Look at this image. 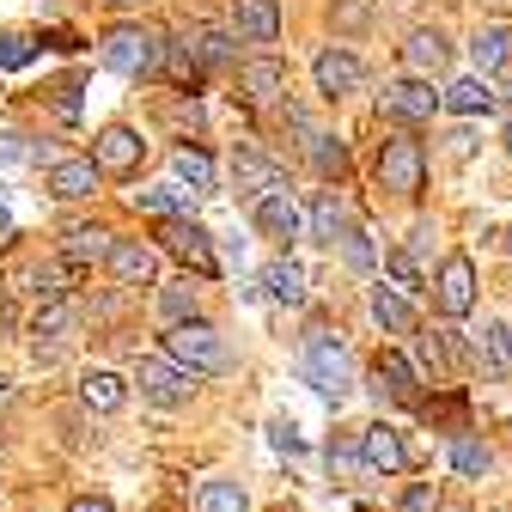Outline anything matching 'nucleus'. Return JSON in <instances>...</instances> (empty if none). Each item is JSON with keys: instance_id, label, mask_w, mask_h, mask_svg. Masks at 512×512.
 <instances>
[{"instance_id": "obj_1", "label": "nucleus", "mask_w": 512, "mask_h": 512, "mask_svg": "<svg viewBox=\"0 0 512 512\" xmlns=\"http://www.w3.org/2000/svg\"><path fill=\"white\" fill-rule=\"evenodd\" d=\"M299 366H305V384H311L324 403H342V397L354 391V360H348L342 336H330V330H311V336H305Z\"/></svg>"}, {"instance_id": "obj_2", "label": "nucleus", "mask_w": 512, "mask_h": 512, "mask_svg": "<svg viewBox=\"0 0 512 512\" xmlns=\"http://www.w3.org/2000/svg\"><path fill=\"white\" fill-rule=\"evenodd\" d=\"M165 354L177 360V366H189L196 378H214V372H226L232 366V348H226V336L214 330V324H171V336H165Z\"/></svg>"}, {"instance_id": "obj_3", "label": "nucleus", "mask_w": 512, "mask_h": 512, "mask_svg": "<svg viewBox=\"0 0 512 512\" xmlns=\"http://www.w3.org/2000/svg\"><path fill=\"white\" fill-rule=\"evenodd\" d=\"M159 55H165V43H159L147 25H116V31L104 37V68H116V74H128V80L153 74Z\"/></svg>"}, {"instance_id": "obj_4", "label": "nucleus", "mask_w": 512, "mask_h": 512, "mask_svg": "<svg viewBox=\"0 0 512 512\" xmlns=\"http://www.w3.org/2000/svg\"><path fill=\"white\" fill-rule=\"evenodd\" d=\"M135 384H141L147 403L177 409V403H189V391H196V372L177 366L171 354H141V360H135Z\"/></svg>"}, {"instance_id": "obj_5", "label": "nucleus", "mask_w": 512, "mask_h": 512, "mask_svg": "<svg viewBox=\"0 0 512 512\" xmlns=\"http://www.w3.org/2000/svg\"><path fill=\"white\" fill-rule=\"evenodd\" d=\"M378 183L391 189V196H421V183H427V153H421V141H409V135L384 141V147H378Z\"/></svg>"}, {"instance_id": "obj_6", "label": "nucleus", "mask_w": 512, "mask_h": 512, "mask_svg": "<svg viewBox=\"0 0 512 512\" xmlns=\"http://www.w3.org/2000/svg\"><path fill=\"white\" fill-rule=\"evenodd\" d=\"M159 244L177 256V263H189L196 275H214V238H208V226H196V220H165L159 226Z\"/></svg>"}, {"instance_id": "obj_7", "label": "nucleus", "mask_w": 512, "mask_h": 512, "mask_svg": "<svg viewBox=\"0 0 512 512\" xmlns=\"http://www.w3.org/2000/svg\"><path fill=\"white\" fill-rule=\"evenodd\" d=\"M433 299H439L445 317H470V305H476V263L470 256H445L439 281H433Z\"/></svg>"}, {"instance_id": "obj_8", "label": "nucleus", "mask_w": 512, "mask_h": 512, "mask_svg": "<svg viewBox=\"0 0 512 512\" xmlns=\"http://www.w3.org/2000/svg\"><path fill=\"white\" fill-rule=\"evenodd\" d=\"M141 153H147V141H141L128 122H110L104 135L92 141V165H98V171H110V177H128V171L141 165Z\"/></svg>"}, {"instance_id": "obj_9", "label": "nucleus", "mask_w": 512, "mask_h": 512, "mask_svg": "<svg viewBox=\"0 0 512 512\" xmlns=\"http://www.w3.org/2000/svg\"><path fill=\"white\" fill-rule=\"evenodd\" d=\"M378 104L391 110V116H403V122H433V110H439L445 98H439L427 80H415V74H409V80H391V86H384V92H378Z\"/></svg>"}, {"instance_id": "obj_10", "label": "nucleus", "mask_w": 512, "mask_h": 512, "mask_svg": "<svg viewBox=\"0 0 512 512\" xmlns=\"http://www.w3.org/2000/svg\"><path fill=\"white\" fill-rule=\"evenodd\" d=\"M287 98V68L275 55H256V61H244V104L250 110H275Z\"/></svg>"}, {"instance_id": "obj_11", "label": "nucleus", "mask_w": 512, "mask_h": 512, "mask_svg": "<svg viewBox=\"0 0 512 512\" xmlns=\"http://www.w3.org/2000/svg\"><path fill=\"white\" fill-rule=\"evenodd\" d=\"M445 61H452V43H445V31H433V25L409 31V43H403V68H409L415 80L445 74Z\"/></svg>"}, {"instance_id": "obj_12", "label": "nucleus", "mask_w": 512, "mask_h": 512, "mask_svg": "<svg viewBox=\"0 0 512 512\" xmlns=\"http://www.w3.org/2000/svg\"><path fill=\"white\" fill-rule=\"evenodd\" d=\"M311 74H317V92L324 98H348V92H360V61L348 55V49H317V61H311Z\"/></svg>"}, {"instance_id": "obj_13", "label": "nucleus", "mask_w": 512, "mask_h": 512, "mask_svg": "<svg viewBox=\"0 0 512 512\" xmlns=\"http://www.w3.org/2000/svg\"><path fill=\"white\" fill-rule=\"evenodd\" d=\"M104 263H110V275H116L122 287H147L153 269H159V256H153V244H141V238H116Z\"/></svg>"}, {"instance_id": "obj_14", "label": "nucleus", "mask_w": 512, "mask_h": 512, "mask_svg": "<svg viewBox=\"0 0 512 512\" xmlns=\"http://www.w3.org/2000/svg\"><path fill=\"white\" fill-rule=\"evenodd\" d=\"M360 458H366V470H403L409 464V445H403V433L391 427V421H372L366 433H360Z\"/></svg>"}, {"instance_id": "obj_15", "label": "nucleus", "mask_w": 512, "mask_h": 512, "mask_svg": "<svg viewBox=\"0 0 512 512\" xmlns=\"http://www.w3.org/2000/svg\"><path fill=\"white\" fill-rule=\"evenodd\" d=\"M256 214V226H263V238H281V244H293L299 232H305V214H299V202L287 196V189H275V196H263L250 208Z\"/></svg>"}, {"instance_id": "obj_16", "label": "nucleus", "mask_w": 512, "mask_h": 512, "mask_svg": "<svg viewBox=\"0 0 512 512\" xmlns=\"http://www.w3.org/2000/svg\"><path fill=\"white\" fill-rule=\"evenodd\" d=\"M232 183H238V196L256 208L263 196H275V189H281V171H275L263 153H238V159H232Z\"/></svg>"}, {"instance_id": "obj_17", "label": "nucleus", "mask_w": 512, "mask_h": 512, "mask_svg": "<svg viewBox=\"0 0 512 512\" xmlns=\"http://www.w3.org/2000/svg\"><path fill=\"white\" fill-rule=\"evenodd\" d=\"M98 165L92 159H55L49 165V196H61V202H86L92 189H98Z\"/></svg>"}, {"instance_id": "obj_18", "label": "nucleus", "mask_w": 512, "mask_h": 512, "mask_svg": "<svg viewBox=\"0 0 512 512\" xmlns=\"http://www.w3.org/2000/svg\"><path fill=\"white\" fill-rule=\"evenodd\" d=\"M232 25L244 43H275L281 37V7L275 0H232Z\"/></svg>"}, {"instance_id": "obj_19", "label": "nucleus", "mask_w": 512, "mask_h": 512, "mask_svg": "<svg viewBox=\"0 0 512 512\" xmlns=\"http://www.w3.org/2000/svg\"><path fill=\"white\" fill-rule=\"evenodd\" d=\"M110 232L104 226H92V220H74L68 232H61V256H68V263L80 269V263H98V256H110Z\"/></svg>"}, {"instance_id": "obj_20", "label": "nucleus", "mask_w": 512, "mask_h": 512, "mask_svg": "<svg viewBox=\"0 0 512 512\" xmlns=\"http://www.w3.org/2000/svg\"><path fill=\"white\" fill-rule=\"evenodd\" d=\"M372 378H378V391L391 397V403H421V391H415V366L403 360V354H378V366H372Z\"/></svg>"}, {"instance_id": "obj_21", "label": "nucleus", "mask_w": 512, "mask_h": 512, "mask_svg": "<svg viewBox=\"0 0 512 512\" xmlns=\"http://www.w3.org/2000/svg\"><path fill=\"white\" fill-rule=\"evenodd\" d=\"M476 366L488 378H512V324H482L476 336Z\"/></svg>"}, {"instance_id": "obj_22", "label": "nucleus", "mask_w": 512, "mask_h": 512, "mask_svg": "<svg viewBox=\"0 0 512 512\" xmlns=\"http://www.w3.org/2000/svg\"><path fill=\"white\" fill-rule=\"evenodd\" d=\"M348 232H354V220H348L342 196H336V189H324V196L311 202V238H317V244H336V238H348Z\"/></svg>"}, {"instance_id": "obj_23", "label": "nucleus", "mask_w": 512, "mask_h": 512, "mask_svg": "<svg viewBox=\"0 0 512 512\" xmlns=\"http://www.w3.org/2000/svg\"><path fill=\"white\" fill-rule=\"evenodd\" d=\"M439 98H445V110H458V116H482V110H494V104H500V92H494L482 74H470V80H452V86H445Z\"/></svg>"}, {"instance_id": "obj_24", "label": "nucleus", "mask_w": 512, "mask_h": 512, "mask_svg": "<svg viewBox=\"0 0 512 512\" xmlns=\"http://www.w3.org/2000/svg\"><path fill=\"white\" fill-rule=\"evenodd\" d=\"M74 324H80V317H74V305H68V299H55V305H37V317H31L37 354H43V348H55V342H68V336H74Z\"/></svg>"}, {"instance_id": "obj_25", "label": "nucleus", "mask_w": 512, "mask_h": 512, "mask_svg": "<svg viewBox=\"0 0 512 512\" xmlns=\"http://www.w3.org/2000/svg\"><path fill=\"white\" fill-rule=\"evenodd\" d=\"M263 287L275 305H305V269L293 263V256H275V263L263 269Z\"/></svg>"}, {"instance_id": "obj_26", "label": "nucleus", "mask_w": 512, "mask_h": 512, "mask_svg": "<svg viewBox=\"0 0 512 512\" xmlns=\"http://www.w3.org/2000/svg\"><path fill=\"white\" fill-rule=\"evenodd\" d=\"M25 287H31V299H37V305L68 299V287H74V263H68V256H61V263H37V269L25 275Z\"/></svg>"}, {"instance_id": "obj_27", "label": "nucleus", "mask_w": 512, "mask_h": 512, "mask_svg": "<svg viewBox=\"0 0 512 512\" xmlns=\"http://www.w3.org/2000/svg\"><path fill=\"white\" fill-rule=\"evenodd\" d=\"M80 397H86V409L116 415V409L128 403V384H122L116 372H86V378H80Z\"/></svg>"}, {"instance_id": "obj_28", "label": "nucleus", "mask_w": 512, "mask_h": 512, "mask_svg": "<svg viewBox=\"0 0 512 512\" xmlns=\"http://www.w3.org/2000/svg\"><path fill=\"white\" fill-rule=\"evenodd\" d=\"M470 55H476V68H482V74L506 68V61H512V25H482L476 43H470Z\"/></svg>"}, {"instance_id": "obj_29", "label": "nucleus", "mask_w": 512, "mask_h": 512, "mask_svg": "<svg viewBox=\"0 0 512 512\" xmlns=\"http://www.w3.org/2000/svg\"><path fill=\"white\" fill-rule=\"evenodd\" d=\"M372 317H378L391 336H409V330H415V305H409L403 293H391V287H372Z\"/></svg>"}, {"instance_id": "obj_30", "label": "nucleus", "mask_w": 512, "mask_h": 512, "mask_svg": "<svg viewBox=\"0 0 512 512\" xmlns=\"http://www.w3.org/2000/svg\"><path fill=\"white\" fill-rule=\"evenodd\" d=\"M171 171H177V183H189V189H196V196H208V189H214V159H208L202 147H177Z\"/></svg>"}, {"instance_id": "obj_31", "label": "nucleus", "mask_w": 512, "mask_h": 512, "mask_svg": "<svg viewBox=\"0 0 512 512\" xmlns=\"http://www.w3.org/2000/svg\"><path fill=\"white\" fill-rule=\"evenodd\" d=\"M305 153H311V165L324 171L330 183H342V177H348V147H342L336 135H324V128H317V135L305 141Z\"/></svg>"}, {"instance_id": "obj_32", "label": "nucleus", "mask_w": 512, "mask_h": 512, "mask_svg": "<svg viewBox=\"0 0 512 512\" xmlns=\"http://www.w3.org/2000/svg\"><path fill=\"white\" fill-rule=\"evenodd\" d=\"M183 43H189V55H196L202 68H226V61L238 55V49H232V37H226V31H208V25H196Z\"/></svg>"}, {"instance_id": "obj_33", "label": "nucleus", "mask_w": 512, "mask_h": 512, "mask_svg": "<svg viewBox=\"0 0 512 512\" xmlns=\"http://www.w3.org/2000/svg\"><path fill=\"white\" fill-rule=\"evenodd\" d=\"M165 68H171V86L177 92H202V61L196 55H189V43H165Z\"/></svg>"}, {"instance_id": "obj_34", "label": "nucleus", "mask_w": 512, "mask_h": 512, "mask_svg": "<svg viewBox=\"0 0 512 512\" xmlns=\"http://www.w3.org/2000/svg\"><path fill=\"white\" fill-rule=\"evenodd\" d=\"M135 208H141V214H159V220H183V189H171V183L135 189Z\"/></svg>"}, {"instance_id": "obj_35", "label": "nucleus", "mask_w": 512, "mask_h": 512, "mask_svg": "<svg viewBox=\"0 0 512 512\" xmlns=\"http://www.w3.org/2000/svg\"><path fill=\"white\" fill-rule=\"evenodd\" d=\"M244 506L250 500L238 482H202V494H196V512H244Z\"/></svg>"}, {"instance_id": "obj_36", "label": "nucleus", "mask_w": 512, "mask_h": 512, "mask_svg": "<svg viewBox=\"0 0 512 512\" xmlns=\"http://www.w3.org/2000/svg\"><path fill=\"white\" fill-rule=\"evenodd\" d=\"M159 311L171 317V324H196V287H189V281L165 287V293H159Z\"/></svg>"}, {"instance_id": "obj_37", "label": "nucleus", "mask_w": 512, "mask_h": 512, "mask_svg": "<svg viewBox=\"0 0 512 512\" xmlns=\"http://www.w3.org/2000/svg\"><path fill=\"white\" fill-rule=\"evenodd\" d=\"M488 445H476V439H452V470L458 476H488Z\"/></svg>"}, {"instance_id": "obj_38", "label": "nucleus", "mask_w": 512, "mask_h": 512, "mask_svg": "<svg viewBox=\"0 0 512 512\" xmlns=\"http://www.w3.org/2000/svg\"><path fill=\"white\" fill-rule=\"evenodd\" d=\"M330 25L336 31H366L372 25V0H330Z\"/></svg>"}, {"instance_id": "obj_39", "label": "nucleus", "mask_w": 512, "mask_h": 512, "mask_svg": "<svg viewBox=\"0 0 512 512\" xmlns=\"http://www.w3.org/2000/svg\"><path fill=\"white\" fill-rule=\"evenodd\" d=\"M31 55H37V43L25 31H0V68H25Z\"/></svg>"}, {"instance_id": "obj_40", "label": "nucleus", "mask_w": 512, "mask_h": 512, "mask_svg": "<svg viewBox=\"0 0 512 512\" xmlns=\"http://www.w3.org/2000/svg\"><path fill=\"white\" fill-rule=\"evenodd\" d=\"M165 122L177 128V135H196V128H202V104H196V98L183 92L177 104H165Z\"/></svg>"}, {"instance_id": "obj_41", "label": "nucleus", "mask_w": 512, "mask_h": 512, "mask_svg": "<svg viewBox=\"0 0 512 512\" xmlns=\"http://www.w3.org/2000/svg\"><path fill=\"white\" fill-rule=\"evenodd\" d=\"M384 269H391V275H397V281H403L409 293L421 287V263H415V256H409V250H391V256H384Z\"/></svg>"}, {"instance_id": "obj_42", "label": "nucleus", "mask_w": 512, "mask_h": 512, "mask_svg": "<svg viewBox=\"0 0 512 512\" xmlns=\"http://www.w3.org/2000/svg\"><path fill=\"white\" fill-rule=\"evenodd\" d=\"M269 439H275V452H287V458H299V452H305V439H299V427H293V421H269Z\"/></svg>"}, {"instance_id": "obj_43", "label": "nucleus", "mask_w": 512, "mask_h": 512, "mask_svg": "<svg viewBox=\"0 0 512 512\" xmlns=\"http://www.w3.org/2000/svg\"><path fill=\"white\" fill-rule=\"evenodd\" d=\"M342 256H348L354 269H372V244H366V232H360V226H354V232L342 238Z\"/></svg>"}, {"instance_id": "obj_44", "label": "nucleus", "mask_w": 512, "mask_h": 512, "mask_svg": "<svg viewBox=\"0 0 512 512\" xmlns=\"http://www.w3.org/2000/svg\"><path fill=\"white\" fill-rule=\"evenodd\" d=\"M0 159H7V165L31 159V147H25V135H19V128H0Z\"/></svg>"}, {"instance_id": "obj_45", "label": "nucleus", "mask_w": 512, "mask_h": 512, "mask_svg": "<svg viewBox=\"0 0 512 512\" xmlns=\"http://www.w3.org/2000/svg\"><path fill=\"white\" fill-rule=\"evenodd\" d=\"M397 512H439V494L421 482V488H409V494H403V506H397Z\"/></svg>"}, {"instance_id": "obj_46", "label": "nucleus", "mask_w": 512, "mask_h": 512, "mask_svg": "<svg viewBox=\"0 0 512 512\" xmlns=\"http://www.w3.org/2000/svg\"><path fill=\"white\" fill-rule=\"evenodd\" d=\"M354 458H360V445H354V439H330V464H336V470H348Z\"/></svg>"}, {"instance_id": "obj_47", "label": "nucleus", "mask_w": 512, "mask_h": 512, "mask_svg": "<svg viewBox=\"0 0 512 512\" xmlns=\"http://www.w3.org/2000/svg\"><path fill=\"white\" fill-rule=\"evenodd\" d=\"M68 512H116V506H110V500H98V494H80Z\"/></svg>"}, {"instance_id": "obj_48", "label": "nucleus", "mask_w": 512, "mask_h": 512, "mask_svg": "<svg viewBox=\"0 0 512 512\" xmlns=\"http://www.w3.org/2000/svg\"><path fill=\"white\" fill-rule=\"evenodd\" d=\"M506 153H512V122H506Z\"/></svg>"}, {"instance_id": "obj_49", "label": "nucleus", "mask_w": 512, "mask_h": 512, "mask_svg": "<svg viewBox=\"0 0 512 512\" xmlns=\"http://www.w3.org/2000/svg\"><path fill=\"white\" fill-rule=\"evenodd\" d=\"M506 256H512V232H506Z\"/></svg>"}, {"instance_id": "obj_50", "label": "nucleus", "mask_w": 512, "mask_h": 512, "mask_svg": "<svg viewBox=\"0 0 512 512\" xmlns=\"http://www.w3.org/2000/svg\"><path fill=\"white\" fill-rule=\"evenodd\" d=\"M0 397H7V378H0Z\"/></svg>"}, {"instance_id": "obj_51", "label": "nucleus", "mask_w": 512, "mask_h": 512, "mask_svg": "<svg viewBox=\"0 0 512 512\" xmlns=\"http://www.w3.org/2000/svg\"><path fill=\"white\" fill-rule=\"evenodd\" d=\"M110 7H128V0H110Z\"/></svg>"}]
</instances>
